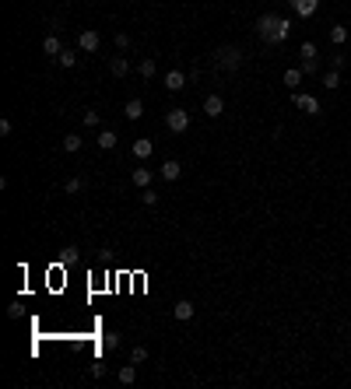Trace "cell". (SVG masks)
<instances>
[{"mask_svg": "<svg viewBox=\"0 0 351 389\" xmlns=\"http://www.w3.org/2000/svg\"><path fill=\"white\" fill-rule=\"evenodd\" d=\"M256 35H260V42H267V46H281V42L292 35V21L277 18V14H260V21H256Z\"/></svg>", "mask_w": 351, "mask_h": 389, "instance_id": "obj_1", "label": "cell"}, {"mask_svg": "<svg viewBox=\"0 0 351 389\" xmlns=\"http://www.w3.org/2000/svg\"><path fill=\"white\" fill-rule=\"evenodd\" d=\"M211 63H215V70L235 74V70H239V67L246 63V57H242V49H239V46H221V49H215Z\"/></svg>", "mask_w": 351, "mask_h": 389, "instance_id": "obj_2", "label": "cell"}, {"mask_svg": "<svg viewBox=\"0 0 351 389\" xmlns=\"http://www.w3.org/2000/svg\"><path fill=\"white\" fill-rule=\"evenodd\" d=\"M299 57H302V74H320V60H316V42H302Z\"/></svg>", "mask_w": 351, "mask_h": 389, "instance_id": "obj_3", "label": "cell"}, {"mask_svg": "<svg viewBox=\"0 0 351 389\" xmlns=\"http://www.w3.org/2000/svg\"><path fill=\"white\" fill-rule=\"evenodd\" d=\"M165 126H169L172 134H186V130H190V113H186V109H172V113L165 116Z\"/></svg>", "mask_w": 351, "mask_h": 389, "instance_id": "obj_4", "label": "cell"}, {"mask_svg": "<svg viewBox=\"0 0 351 389\" xmlns=\"http://www.w3.org/2000/svg\"><path fill=\"white\" fill-rule=\"evenodd\" d=\"M292 102H295V109H302L306 116H320V98H316V95L295 91V95H292Z\"/></svg>", "mask_w": 351, "mask_h": 389, "instance_id": "obj_5", "label": "cell"}, {"mask_svg": "<svg viewBox=\"0 0 351 389\" xmlns=\"http://www.w3.org/2000/svg\"><path fill=\"white\" fill-rule=\"evenodd\" d=\"M78 46L84 49V53H95L98 46H102V35H98L95 28H84V32L78 35Z\"/></svg>", "mask_w": 351, "mask_h": 389, "instance_id": "obj_6", "label": "cell"}, {"mask_svg": "<svg viewBox=\"0 0 351 389\" xmlns=\"http://www.w3.org/2000/svg\"><path fill=\"white\" fill-rule=\"evenodd\" d=\"M221 113H225V102H221V95H207V98H204V116L218 119Z\"/></svg>", "mask_w": 351, "mask_h": 389, "instance_id": "obj_7", "label": "cell"}, {"mask_svg": "<svg viewBox=\"0 0 351 389\" xmlns=\"http://www.w3.org/2000/svg\"><path fill=\"white\" fill-rule=\"evenodd\" d=\"M316 7H320V0H292V11L299 14V18H312Z\"/></svg>", "mask_w": 351, "mask_h": 389, "instance_id": "obj_8", "label": "cell"}, {"mask_svg": "<svg viewBox=\"0 0 351 389\" xmlns=\"http://www.w3.org/2000/svg\"><path fill=\"white\" fill-rule=\"evenodd\" d=\"M186 74H183V70H169V74H165V88H169V91H183V88H186Z\"/></svg>", "mask_w": 351, "mask_h": 389, "instance_id": "obj_9", "label": "cell"}, {"mask_svg": "<svg viewBox=\"0 0 351 389\" xmlns=\"http://www.w3.org/2000/svg\"><path fill=\"white\" fill-rule=\"evenodd\" d=\"M179 175H183V165H179L176 158H169V161H162V179H165V182H176Z\"/></svg>", "mask_w": 351, "mask_h": 389, "instance_id": "obj_10", "label": "cell"}, {"mask_svg": "<svg viewBox=\"0 0 351 389\" xmlns=\"http://www.w3.org/2000/svg\"><path fill=\"white\" fill-rule=\"evenodd\" d=\"M172 316L179 319V323H190V319H194V305H190L186 298H179V302L172 305Z\"/></svg>", "mask_w": 351, "mask_h": 389, "instance_id": "obj_11", "label": "cell"}, {"mask_svg": "<svg viewBox=\"0 0 351 389\" xmlns=\"http://www.w3.org/2000/svg\"><path fill=\"white\" fill-rule=\"evenodd\" d=\"M151 151H155V144H151L148 137L134 140V158H137V161H148V158H151Z\"/></svg>", "mask_w": 351, "mask_h": 389, "instance_id": "obj_12", "label": "cell"}, {"mask_svg": "<svg viewBox=\"0 0 351 389\" xmlns=\"http://www.w3.org/2000/svg\"><path fill=\"white\" fill-rule=\"evenodd\" d=\"M123 116L130 119V123H137V119L144 116V102H141V98H130V102L123 105Z\"/></svg>", "mask_w": 351, "mask_h": 389, "instance_id": "obj_13", "label": "cell"}, {"mask_svg": "<svg viewBox=\"0 0 351 389\" xmlns=\"http://www.w3.org/2000/svg\"><path fill=\"white\" fill-rule=\"evenodd\" d=\"M116 140L119 137L113 134V130H102V134L95 137V144H98V151H113V147H116Z\"/></svg>", "mask_w": 351, "mask_h": 389, "instance_id": "obj_14", "label": "cell"}, {"mask_svg": "<svg viewBox=\"0 0 351 389\" xmlns=\"http://www.w3.org/2000/svg\"><path fill=\"white\" fill-rule=\"evenodd\" d=\"M42 53H46V57H60V53H63V46H60V39L53 35V32L42 39Z\"/></svg>", "mask_w": 351, "mask_h": 389, "instance_id": "obj_15", "label": "cell"}, {"mask_svg": "<svg viewBox=\"0 0 351 389\" xmlns=\"http://www.w3.org/2000/svg\"><path fill=\"white\" fill-rule=\"evenodd\" d=\"M155 70H158L155 57H144V60H141V67H137V74H141L144 81H151V78H155Z\"/></svg>", "mask_w": 351, "mask_h": 389, "instance_id": "obj_16", "label": "cell"}, {"mask_svg": "<svg viewBox=\"0 0 351 389\" xmlns=\"http://www.w3.org/2000/svg\"><path fill=\"white\" fill-rule=\"evenodd\" d=\"M116 379L123 382V386H134V379H137V365H134V361H127V365L119 368V375H116Z\"/></svg>", "mask_w": 351, "mask_h": 389, "instance_id": "obj_17", "label": "cell"}, {"mask_svg": "<svg viewBox=\"0 0 351 389\" xmlns=\"http://www.w3.org/2000/svg\"><path fill=\"white\" fill-rule=\"evenodd\" d=\"M151 179H155V175L148 172V169H134V186H137V190H148Z\"/></svg>", "mask_w": 351, "mask_h": 389, "instance_id": "obj_18", "label": "cell"}, {"mask_svg": "<svg viewBox=\"0 0 351 389\" xmlns=\"http://www.w3.org/2000/svg\"><path fill=\"white\" fill-rule=\"evenodd\" d=\"M81 144H84V140H81L78 134H67V137H63V151H67V155H78Z\"/></svg>", "mask_w": 351, "mask_h": 389, "instance_id": "obj_19", "label": "cell"}, {"mask_svg": "<svg viewBox=\"0 0 351 389\" xmlns=\"http://www.w3.org/2000/svg\"><path fill=\"white\" fill-rule=\"evenodd\" d=\"M109 70H113V78H127V74H130V63H127L123 57H116L113 63H109Z\"/></svg>", "mask_w": 351, "mask_h": 389, "instance_id": "obj_20", "label": "cell"}, {"mask_svg": "<svg viewBox=\"0 0 351 389\" xmlns=\"http://www.w3.org/2000/svg\"><path fill=\"white\" fill-rule=\"evenodd\" d=\"M330 42L344 46V42H348V28H344V25H334V28H330Z\"/></svg>", "mask_w": 351, "mask_h": 389, "instance_id": "obj_21", "label": "cell"}, {"mask_svg": "<svg viewBox=\"0 0 351 389\" xmlns=\"http://www.w3.org/2000/svg\"><path fill=\"white\" fill-rule=\"evenodd\" d=\"M323 88H341V70H327V74H323Z\"/></svg>", "mask_w": 351, "mask_h": 389, "instance_id": "obj_22", "label": "cell"}, {"mask_svg": "<svg viewBox=\"0 0 351 389\" xmlns=\"http://www.w3.org/2000/svg\"><path fill=\"white\" fill-rule=\"evenodd\" d=\"M299 81H302V70H299V67H292V70H285V84H288V88H299Z\"/></svg>", "mask_w": 351, "mask_h": 389, "instance_id": "obj_23", "label": "cell"}, {"mask_svg": "<svg viewBox=\"0 0 351 389\" xmlns=\"http://www.w3.org/2000/svg\"><path fill=\"white\" fill-rule=\"evenodd\" d=\"M57 63L60 67H74V63H78V53H74V49H63V53L57 57Z\"/></svg>", "mask_w": 351, "mask_h": 389, "instance_id": "obj_24", "label": "cell"}, {"mask_svg": "<svg viewBox=\"0 0 351 389\" xmlns=\"http://www.w3.org/2000/svg\"><path fill=\"white\" fill-rule=\"evenodd\" d=\"M130 361H134V365H144V361H148V347H144V344H137V347L130 350Z\"/></svg>", "mask_w": 351, "mask_h": 389, "instance_id": "obj_25", "label": "cell"}, {"mask_svg": "<svg viewBox=\"0 0 351 389\" xmlns=\"http://www.w3.org/2000/svg\"><path fill=\"white\" fill-rule=\"evenodd\" d=\"M63 190H67V193H81V190H84V179H81V175L67 179V182H63Z\"/></svg>", "mask_w": 351, "mask_h": 389, "instance_id": "obj_26", "label": "cell"}, {"mask_svg": "<svg viewBox=\"0 0 351 389\" xmlns=\"http://www.w3.org/2000/svg\"><path fill=\"white\" fill-rule=\"evenodd\" d=\"M119 347V333H106L102 337V350H116Z\"/></svg>", "mask_w": 351, "mask_h": 389, "instance_id": "obj_27", "label": "cell"}, {"mask_svg": "<svg viewBox=\"0 0 351 389\" xmlns=\"http://www.w3.org/2000/svg\"><path fill=\"white\" fill-rule=\"evenodd\" d=\"M141 200H144L148 207H155V203H158V193L151 190V186H148V190H141Z\"/></svg>", "mask_w": 351, "mask_h": 389, "instance_id": "obj_28", "label": "cell"}, {"mask_svg": "<svg viewBox=\"0 0 351 389\" xmlns=\"http://www.w3.org/2000/svg\"><path fill=\"white\" fill-rule=\"evenodd\" d=\"M84 123H88V126H98L102 119H98V113H95V109H84Z\"/></svg>", "mask_w": 351, "mask_h": 389, "instance_id": "obj_29", "label": "cell"}, {"mask_svg": "<svg viewBox=\"0 0 351 389\" xmlns=\"http://www.w3.org/2000/svg\"><path fill=\"white\" fill-rule=\"evenodd\" d=\"M116 49H130V35L127 32H116Z\"/></svg>", "mask_w": 351, "mask_h": 389, "instance_id": "obj_30", "label": "cell"}, {"mask_svg": "<svg viewBox=\"0 0 351 389\" xmlns=\"http://www.w3.org/2000/svg\"><path fill=\"white\" fill-rule=\"evenodd\" d=\"M102 375H106V365L95 361V365H92V379H102Z\"/></svg>", "mask_w": 351, "mask_h": 389, "instance_id": "obj_31", "label": "cell"}, {"mask_svg": "<svg viewBox=\"0 0 351 389\" xmlns=\"http://www.w3.org/2000/svg\"><path fill=\"white\" fill-rule=\"evenodd\" d=\"M11 130H14L11 119H0V137H11Z\"/></svg>", "mask_w": 351, "mask_h": 389, "instance_id": "obj_32", "label": "cell"}, {"mask_svg": "<svg viewBox=\"0 0 351 389\" xmlns=\"http://www.w3.org/2000/svg\"><path fill=\"white\" fill-rule=\"evenodd\" d=\"M330 63H334V70H344V63H348V57H341V53H337V57H334Z\"/></svg>", "mask_w": 351, "mask_h": 389, "instance_id": "obj_33", "label": "cell"}]
</instances>
